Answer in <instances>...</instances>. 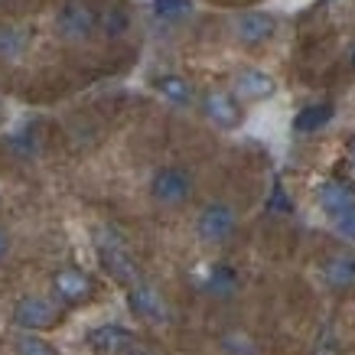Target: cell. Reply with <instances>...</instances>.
<instances>
[{"label": "cell", "instance_id": "6da1fadb", "mask_svg": "<svg viewBox=\"0 0 355 355\" xmlns=\"http://www.w3.org/2000/svg\"><path fill=\"white\" fill-rule=\"evenodd\" d=\"M238 232V209L225 199H212L196 212V238L205 248H222L228 245Z\"/></svg>", "mask_w": 355, "mask_h": 355}, {"label": "cell", "instance_id": "7a4b0ae2", "mask_svg": "<svg viewBox=\"0 0 355 355\" xmlns=\"http://www.w3.org/2000/svg\"><path fill=\"white\" fill-rule=\"evenodd\" d=\"M196 176L180 163H166L150 176V199L163 209H180L193 199Z\"/></svg>", "mask_w": 355, "mask_h": 355}, {"label": "cell", "instance_id": "3957f363", "mask_svg": "<svg viewBox=\"0 0 355 355\" xmlns=\"http://www.w3.org/2000/svg\"><path fill=\"white\" fill-rule=\"evenodd\" d=\"M101 30V13L88 0H65L55 10V33L65 43H88Z\"/></svg>", "mask_w": 355, "mask_h": 355}, {"label": "cell", "instance_id": "277c9868", "mask_svg": "<svg viewBox=\"0 0 355 355\" xmlns=\"http://www.w3.org/2000/svg\"><path fill=\"white\" fill-rule=\"evenodd\" d=\"M95 251H98L101 264L108 268V274L114 280L128 284V287L140 284L137 264H134V258H130L128 245H124V238H121L114 228H98V232H95Z\"/></svg>", "mask_w": 355, "mask_h": 355}, {"label": "cell", "instance_id": "5b68a950", "mask_svg": "<svg viewBox=\"0 0 355 355\" xmlns=\"http://www.w3.org/2000/svg\"><path fill=\"white\" fill-rule=\"evenodd\" d=\"M128 306L137 320H144V323H150V326H166L170 323V303L163 300V293L157 291V287L144 284V280L134 284V287L128 291Z\"/></svg>", "mask_w": 355, "mask_h": 355}, {"label": "cell", "instance_id": "8992f818", "mask_svg": "<svg viewBox=\"0 0 355 355\" xmlns=\"http://www.w3.org/2000/svg\"><path fill=\"white\" fill-rule=\"evenodd\" d=\"M13 323L20 326L23 333H40V329H49V326L59 323V310H55L53 300L46 297H20L17 306H13Z\"/></svg>", "mask_w": 355, "mask_h": 355}, {"label": "cell", "instance_id": "52a82bcc", "mask_svg": "<svg viewBox=\"0 0 355 355\" xmlns=\"http://www.w3.org/2000/svg\"><path fill=\"white\" fill-rule=\"evenodd\" d=\"M232 33H235V40L241 46H264L274 40V33H277V23L270 13H261V10H245L238 13L235 23H232Z\"/></svg>", "mask_w": 355, "mask_h": 355}, {"label": "cell", "instance_id": "ba28073f", "mask_svg": "<svg viewBox=\"0 0 355 355\" xmlns=\"http://www.w3.org/2000/svg\"><path fill=\"white\" fill-rule=\"evenodd\" d=\"M316 205H320V212L326 216V222H333V218L355 209V189L345 180H336V176L333 180H323V183L316 186Z\"/></svg>", "mask_w": 355, "mask_h": 355}, {"label": "cell", "instance_id": "9c48e42d", "mask_svg": "<svg viewBox=\"0 0 355 355\" xmlns=\"http://www.w3.org/2000/svg\"><path fill=\"white\" fill-rule=\"evenodd\" d=\"M320 277L329 291L343 293V291H355V248H343L333 251L320 268Z\"/></svg>", "mask_w": 355, "mask_h": 355}, {"label": "cell", "instance_id": "30bf717a", "mask_svg": "<svg viewBox=\"0 0 355 355\" xmlns=\"http://www.w3.org/2000/svg\"><path fill=\"white\" fill-rule=\"evenodd\" d=\"M202 114L216 128L222 130H232L241 124V105H238V98L232 92H222V88H212V92H205L202 98Z\"/></svg>", "mask_w": 355, "mask_h": 355}, {"label": "cell", "instance_id": "8fae6325", "mask_svg": "<svg viewBox=\"0 0 355 355\" xmlns=\"http://www.w3.org/2000/svg\"><path fill=\"white\" fill-rule=\"evenodd\" d=\"M277 92V82L270 72L258 69V65H248L235 72V98L238 101H264Z\"/></svg>", "mask_w": 355, "mask_h": 355}, {"label": "cell", "instance_id": "7c38bea8", "mask_svg": "<svg viewBox=\"0 0 355 355\" xmlns=\"http://www.w3.org/2000/svg\"><path fill=\"white\" fill-rule=\"evenodd\" d=\"M53 291H55V297H62L65 303H82V300H88V297H92L95 284H92V277H88L85 270L62 268V270H55Z\"/></svg>", "mask_w": 355, "mask_h": 355}, {"label": "cell", "instance_id": "4fadbf2b", "mask_svg": "<svg viewBox=\"0 0 355 355\" xmlns=\"http://www.w3.org/2000/svg\"><path fill=\"white\" fill-rule=\"evenodd\" d=\"M153 92L163 98V101H170L176 108H189L196 101V88L189 78L176 76V72H163V76L153 78Z\"/></svg>", "mask_w": 355, "mask_h": 355}, {"label": "cell", "instance_id": "5bb4252c", "mask_svg": "<svg viewBox=\"0 0 355 355\" xmlns=\"http://www.w3.org/2000/svg\"><path fill=\"white\" fill-rule=\"evenodd\" d=\"M238 270L232 268V264H225V261H218V264H212V268L205 270L202 277V291L209 293V297H216V300H232L238 293Z\"/></svg>", "mask_w": 355, "mask_h": 355}, {"label": "cell", "instance_id": "9a60e30c", "mask_svg": "<svg viewBox=\"0 0 355 355\" xmlns=\"http://www.w3.org/2000/svg\"><path fill=\"white\" fill-rule=\"evenodd\" d=\"M88 345H92L95 352H121V349H128L130 345V333L118 323L95 326V329L88 333Z\"/></svg>", "mask_w": 355, "mask_h": 355}, {"label": "cell", "instance_id": "2e32d148", "mask_svg": "<svg viewBox=\"0 0 355 355\" xmlns=\"http://www.w3.org/2000/svg\"><path fill=\"white\" fill-rule=\"evenodd\" d=\"M333 121V105H306V108L297 111V118H293V130L297 134H316V130H323L326 124Z\"/></svg>", "mask_w": 355, "mask_h": 355}, {"label": "cell", "instance_id": "e0dca14e", "mask_svg": "<svg viewBox=\"0 0 355 355\" xmlns=\"http://www.w3.org/2000/svg\"><path fill=\"white\" fill-rule=\"evenodd\" d=\"M26 46H30V36H26L20 26H13V23H0V59H7V62H20L23 53H26Z\"/></svg>", "mask_w": 355, "mask_h": 355}, {"label": "cell", "instance_id": "ac0fdd59", "mask_svg": "<svg viewBox=\"0 0 355 355\" xmlns=\"http://www.w3.org/2000/svg\"><path fill=\"white\" fill-rule=\"evenodd\" d=\"M128 30H130V13L124 10V7L111 3V7L101 10V33H105L108 40H124Z\"/></svg>", "mask_w": 355, "mask_h": 355}, {"label": "cell", "instance_id": "d6986e66", "mask_svg": "<svg viewBox=\"0 0 355 355\" xmlns=\"http://www.w3.org/2000/svg\"><path fill=\"white\" fill-rule=\"evenodd\" d=\"M193 13V0H153V17L157 20H183Z\"/></svg>", "mask_w": 355, "mask_h": 355}, {"label": "cell", "instance_id": "ffe728a7", "mask_svg": "<svg viewBox=\"0 0 355 355\" xmlns=\"http://www.w3.org/2000/svg\"><path fill=\"white\" fill-rule=\"evenodd\" d=\"M13 349H17V355H59L53 345L46 343V339H40L36 333H20Z\"/></svg>", "mask_w": 355, "mask_h": 355}, {"label": "cell", "instance_id": "44dd1931", "mask_svg": "<svg viewBox=\"0 0 355 355\" xmlns=\"http://www.w3.org/2000/svg\"><path fill=\"white\" fill-rule=\"evenodd\" d=\"M329 228H333V235L339 238V241H345L349 248H355V209L352 212H345V216H339V218H333Z\"/></svg>", "mask_w": 355, "mask_h": 355}, {"label": "cell", "instance_id": "7402d4cb", "mask_svg": "<svg viewBox=\"0 0 355 355\" xmlns=\"http://www.w3.org/2000/svg\"><path fill=\"white\" fill-rule=\"evenodd\" d=\"M268 209L270 212H277V216H287V212H293V202L287 199V193H284V186H274V193H270L268 199Z\"/></svg>", "mask_w": 355, "mask_h": 355}, {"label": "cell", "instance_id": "603a6c76", "mask_svg": "<svg viewBox=\"0 0 355 355\" xmlns=\"http://www.w3.org/2000/svg\"><path fill=\"white\" fill-rule=\"evenodd\" d=\"M10 248H13V241H10V232H7V228L0 225V261L7 258V254H10Z\"/></svg>", "mask_w": 355, "mask_h": 355}, {"label": "cell", "instance_id": "cb8c5ba5", "mask_svg": "<svg viewBox=\"0 0 355 355\" xmlns=\"http://www.w3.org/2000/svg\"><path fill=\"white\" fill-rule=\"evenodd\" d=\"M124 355H150V352H147V349H128Z\"/></svg>", "mask_w": 355, "mask_h": 355}, {"label": "cell", "instance_id": "d4e9b609", "mask_svg": "<svg viewBox=\"0 0 355 355\" xmlns=\"http://www.w3.org/2000/svg\"><path fill=\"white\" fill-rule=\"evenodd\" d=\"M349 65H352V69H355V43L349 46Z\"/></svg>", "mask_w": 355, "mask_h": 355}, {"label": "cell", "instance_id": "484cf974", "mask_svg": "<svg viewBox=\"0 0 355 355\" xmlns=\"http://www.w3.org/2000/svg\"><path fill=\"white\" fill-rule=\"evenodd\" d=\"M352 166H355V147H352Z\"/></svg>", "mask_w": 355, "mask_h": 355}]
</instances>
